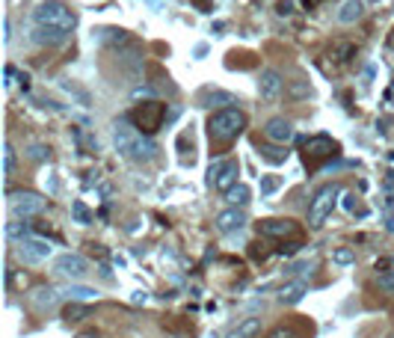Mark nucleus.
<instances>
[{
	"label": "nucleus",
	"instance_id": "nucleus-1",
	"mask_svg": "<svg viewBox=\"0 0 394 338\" xmlns=\"http://www.w3.org/2000/svg\"><path fill=\"white\" fill-rule=\"evenodd\" d=\"M113 146H116V152L122 157L137 160V164H143V160H152L157 155V146L152 140H145V134L133 128L131 119H119L113 125Z\"/></svg>",
	"mask_w": 394,
	"mask_h": 338
},
{
	"label": "nucleus",
	"instance_id": "nucleus-2",
	"mask_svg": "<svg viewBox=\"0 0 394 338\" xmlns=\"http://www.w3.org/2000/svg\"><path fill=\"white\" fill-rule=\"evenodd\" d=\"M243 128H246V116L238 107L217 110V113H211V119H207V134H211V140H217V143H231Z\"/></svg>",
	"mask_w": 394,
	"mask_h": 338
},
{
	"label": "nucleus",
	"instance_id": "nucleus-3",
	"mask_svg": "<svg viewBox=\"0 0 394 338\" xmlns=\"http://www.w3.org/2000/svg\"><path fill=\"white\" fill-rule=\"evenodd\" d=\"M33 18H36V27H51V30L68 33V36L78 27V15L68 6L57 3V0H45V3H39V9L33 12Z\"/></svg>",
	"mask_w": 394,
	"mask_h": 338
},
{
	"label": "nucleus",
	"instance_id": "nucleus-4",
	"mask_svg": "<svg viewBox=\"0 0 394 338\" xmlns=\"http://www.w3.org/2000/svg\"><path fill=\"white\" fill-rule=\"evenodd\" d=\"M128 119H131L133 128L143 131L145 136H149V134L160 131V125H163V119H166V104H160V101L137 104V107H133V110L128 113Z\"/></svg>",
	"mask_w": 394,
	"mask_h": 338
},
{
	"label": "nucleus",
	"instance_id": "nucleus-5",
	"mask_svg": "<svg viewBox=\"0 0 394 338\" xmlns=\"http://www.w3.org/2000/svg\"><path fill=\"white\" fill-rule=\"evenodd\" d=\"M45 208H48V199L42 193H33V190H12L9 193V211H12V217H18V220L42 214Z\"/></svg>",
	"mask_w": 394,
	"mask_h": 338
},
{
	"label": "nucleus",
	"instance_id": "nucleus-6",
	"mask_svg": "<svg viewBox=\"0 0 394 338\" xmlns=\"http://www.w3.org/2000/svg\"><path fill=\"white\" fill-rule=\"evenodd\" d=\"M338 155V143L332 140L326 134H317V136H309V140L302 143V157H305V167L317 169L323 160L335 157Z\"/></svg>",
	"mask_w": 394,
	"mask_h": 338
},
{
	"label": "nucleus",
	"instance_id": "nucleus-7",
	"mask_svg": "<svg viewBox=\"0 0 394 338\" xmlns=\"http://www.w3.org/2000/svg\"><path fill=\"white\" fill-rule=\"evenodd\" d=\"M338 184H326V187H320V190L314 193L312 199V205H309V225H323V220L332 214V208H335V199H338Z\"/></svg>",
	"mask_w": 394,
	"mask_h": 338
},
{
	"label": "nucleus",
	"instance_id": "nucleus-8",
	"mask_svg": "<svg viewBox=\"0 0 394 338\" xmlns=\"http://www.w3.org/2000/svg\"><path fill=\"white\" fill-rule=\"evenodd\" d=\"M238 160H217V164H211V169H207V184L214 187V190H223L228 193L231 187L238 184Z\"/></svg>",
	"mask_w": 394,
	"mask_h": 338
},
{
	"label": "nucleus",
	"instance_id": "nucleus-9",
	"mask_svg": "<svg viewBox=\"0 0 394 338\" xmlns=\"http://www.w3.org/2000/svg\"><path fill=\"white\" fill-rule=\"evenodd\" d=\"M54 273L57 276H63V279L78 282V279H83L86 273H89V261H86L83 255H78V253H66V255H59L54 261Z\"/></svg>",
	"mask_w": 394,
	"mask_h": 338
},
{
	"label": "nucleus",
	"instance_id": "nucleus-10",
	"mask_svg": "<svg viewBox=\"0 0 394 338\" xmlns=\"http://www.w3.org/2000/svg\"><path fill=\"white\" fill-rule=\"evenodd\" d=\"M48 255H51V244L42 241V237H30V241L18 244V258L24 265H39Z\"/></svg>",
	"mask_w": 394,
	"mask_h": 338
},
{
	"label": "nucleus",
	"instance_id": "nucleus-11",
	"mask_svg": "<svg viewBox=\"0 0 394 338\" xmlns=\"http://www.w3.org/2000/svg\"><path fill=\"white\" fill-rule=\"evenodd\" d=\"M279 92H282V74L276 69H264L261 78H258V95L264 101H276Z\"/></svg>",
	"mask_w": 394,
	"mask_h": 338
},
{
	"label": "nucleus",
	"instance_id": "nucleus-12",
	"mask_svg": "<svg viewBox=\"0 0 394 338\" xmlns=\"http://www.w3.org/2000/svg\"><path fill=\"white\" fill-rule=\"evenodd\" d=\"M258 234L261 237H291V234H297V223L293 220H261L258 223Z\"/></svg>",
	"mask_w": 394,
	"mask_h": 338
},
{
	"label": "nucleus",
	"instance_id": "nucleus-13",
	"mask_svg": "<svg viewBox=\"0 0 394 338\" xmlns=\"http://www.w3.org/2000/svg\"><path fill=\"white\" fill-rule=\"evenodd\" d=\"M264 134H267V140H273L276 146H285V143L291 140V136H293V125H291L288 119L276 116V119H270V122H267Z\"/></svg>",
	"mask_w": 394,
	"mask_h": 338
},
{
	"label": "nucleus",
	"instance_id": "nucleus-14",
	"mask_svg": "<svg viewBox=\"0 0 394 338\" xmlns=\"http://www.w3.org/2000/svg\"><path fill=\"white\" fill-rule=\"evenodd\" d=\"M243 223H246L243 211H240V208H228V211H223V214H217V232L231 234V232L243 229Z\"/></svg>",
	"mask_w": 394,
	"mask_h": 338
},
{
	"label": "nucleus",
	"instance_id": "nucleus-15",
	"mask_svg": "<svg viewBox=\"0 0 394 338\" xmlns=\"http://www.w3.org/2000/svg\"><path fill=\"white\" fill-rule=\"evenodd\" d=\"M305 294H309V285H305V279H293V282H288V285H282L279 303H282V306H297Z\"/></svg>",
	"mask_w": 394,
	"mask_h": 338
},
{
	"label": "nucleus",
	"instance_id": "nucleus-16",
	"mask_svg": "<svg viewBox=\"0 0 394 338\" xmlns=\"http://www.w3.org/2000/svg\"><path fill=\"white\" fill-rule=\"evenodd\" d=\"M59 300H63V294H59L57 288H36V291L30 294V303L39 311H48V309L59 306Z\"/></svg>",
	"mask_w": 394,
	"mask_h": 338
},
{
	"label": "nucleus",
	"instance_id": "nucleus-17",
	"mask_svg": "<svg viewBox=\"0 0 394 338\" xmlns=\"http://www.w3.org/2000/svg\"><path fill=\"white\" fill-rule=\"evenodd\" d=\"M66 39H68V33H59V30H51V27H36L33 30L36 45H63Z\"/></svg>",
	"mask_w": 394,
	"mask_h": 338
},
{
	"label": "nucleus",
	"instance_id": "nucleus-18",
	"mask_svg": "<svg viewBox=\"0 0 394 338\" xmlns=\"http://www.w3.org/2000/svg\"><path fill=\"white\" fill-rule=\"evenodd\" d=\"M362 12H365L362 0H344V6L338 9V21L341 24H353V21L362 18Z\"/></svg>",
	"mask_w": 394,
	"mask_h": 338
},
{
	"label": "nucleus",
	"instance_id": "nucleus-19",
	"mask_svg": "<svg viewBox=\"0 0 394 338\" xmlns=\"http://www.w3.org/2000/svg\"><path fill=\"white\" fill-rule=\"evenodd\" d=\"M6 237L9 241H18V244H24V241H30V225L27 223H21V220H12V223H6Z\"/></svg>",
	"mask_w": 394,
	"mask_h": 338
},
{
	"label": "nucleus",
	"instance_id": "nucleus-20",
	"mask_svg": "<svg viewBox=\"0 0 394 338\" xmlns=\"http://www.w3.org/2000/svg\"><path fill=\"white\" fill-rule=\"evenodd\" d=\"M214 101L235 104V95H228V92H223V90H205V92H202V107H214Z\"/></svg>",
	"mask_w": 394,
	"mask_h": 338
},
{
	"label": "nucleus",
	"instance_id": "nucleus-21",
	"mask_svg": "<svg viewBox=\"0 0 394 338\" xmlns=\"http://www.w3.org/2000/svg\"><path fill=\"white\" fill-rule=\"evenodd\" d=\"M249 196H252V190H249V187H246V184H235V187H231V190L226 193V199H228V202L235 205V208L249 202Z\"/></svg>",
	"mask_w": 394,
	"mask_h": 338
},
{
	"label": "nucleus",
	"instance_id": "nucleus-22",
	"mask_svg": "<svg viewBox=\"0 0 394 338\" xmlns=\"http://www.w3.org/2000/svg\"><path fill=\"white\" fill-rule=\"evenodd\" d=\"M258 330H261V321H258V318H246V321H243L240 327H238L235 332H231L228 338H252Z\"/></svg>",
	"mask_w": 394,
	"mask_h": 338
},
{
	"label": "nucleus",
	"instance_id": "nucleus-23",
	"mask_svg": "<svg viewBox=\"0 0 394 338\" xmlns=\"http://www.w3.org/2000/svg\"><path fill=\"white\" fill-rule=\"evenodd\" d=\"M261 157L267 160V164H285L288 152L282 146H261Z\"/></svg>",
	"mask_w": 394,
	"mask_h": 338
},
{
	"label": "nucleus",
	"instance_id": "nucleus-24",
	"mask_svg": "<svg viewBox=\"0 0 394 338\" xmlns=\"http://www.w3.org/2000/svg\"><path fill=\"white\" fill-rule=\"evenodd\" d=\"M63 297H68V300H92V297H95V288H86V285H68Z\"/></svg>",
	"mask_w": 394,
	"mask_h": 338
},
{
	"label": "nucleus",
	"instance_id": "nucleus-25",
	"mask_svg": "<svg viewBox=\"0 0 394 338\" xmlns=\"http://www.w3.org/2000/svg\"><path fill=\"white\" fill-rule=\"evenodd\" d=\"M71 217H75V223H80V225H89L92 223V211L86 208L83 202H75V205H71Z\"/></svg>",
	"mask_w": 394,
	"mask_h": 338
},
{
	"label": "nucleus",
	"instance_id": "nucleus-26",
	"mask_svg": "<svg viewBox=\"0 0 394 338\" xmlns=\"http://www.w3.org/2000/svg\"><path fill=\"white\" fill-rule=\"evenodd\" d=\"M63 315H66L68 323H78V321H83L86 315H89V309H86V306H78V303H71V306H66Z\"/></svg>",
	"mask_w": 394,
	"mask_h": 338
},
{
	"label": "nucleus",
	"instance_id": "nucleus-27",
	"mask_svg": "<svg viewBox=\"0 0 394 338\" xmlns=\"http://www.w3.org/2000/svg\"><path fill=\"white\" fill-rule=\"evenodd\" d=\"M332 261H335V265H353L356 253H353L350 246H341V249H335V253H332Z\"/></svg>",
	"mask_w": 394,
	"mask_h": 338
},
{
	"label": "nucleus",
	"instance_id": "nucleus-28",
	"mask_svg": "<svg viewBox=\"0 0 394 338\" xmlns=\"http://www.w3.org/2000/svg\"><path fill=\"white\" fill-rule=\"evenodd\" d=\"M12 172H15V148L6 143V146H3V175L9 178Z\"/></svg>",
	"mask_w": 394,
	"mask_h": 338
},
{
	"label": "nucleus",
	"instance_id": "nucleus-29",
	"mask_svg": "<svg viewBox=\"0 0 394 338\" xmlns=\"http://www.w3.org/2000/svg\"><path fill=\"white\" fill-rule=\"evenodd\" d=\"M267 338H300V335H297V330H293V327H285V323H282V327H276Z\"/></svg>",
	"mask_w": 394,
	"mask_h": 338
},
{
	"label": "nucleus",
	"instance_id": "nucleus-30",
	"mask_svg": "<svg viewBox=\"0 0 394 338\" xmlns=\"http://www.w3.org/2000/svg\"><path fill=\"white\" fill-rule=\"evenodd\" d=\"M377 279H379V285H383L386 291H394V270H379Z\"/></svg>",
	"mask_w": 394,
	"mask_h": 338
},
{
	"label": "nucleus",
	"instance_id": "nucleus-31",
	"mask_svg": "<svg viewBox=\"0 0 394 338\" xmlns=\"http://www.w3.org/2000/svg\"><path fill=\"white\" fill-rule=\"evenodd\" d=\"M279 184H282V178H261V193H264V196L276 193V190H279Z\"/></svg>",
	"mask_w": 394,
	"mask_h": 338
},
{
	"label": "nucleus",
	"instance_id": "nucleus-32",
	"mask_svg": "<svg viewBox=\"0 0 394 338\" xmlns=\"http://www.w3.org/2000/svg\"><path fill=\"white\" fill-rule=\"evenodd\" d=\"M27 157H33V160H45V157H48V148H45V146H33L30 152H27Z\"/></svg>",
	"mask_w": 394,
	"mask_h": 338
},
{
	"label": "nucleus",
	"instance_id": "nucleus-33",
	"mask_svg": "<svg viewBox=\"0 0 394 338\" xmlns=\"http://www.w3.org/2000/svg\"><path fill=\"white\" fill-rule=\"evenodd\" d=\"M300 249H302V244H300V241H293V244H285V246H282L279 253H282V255H293V253H300Z\"/></svg>",
	"mask_w": 394,
	"mask_h": 338
},
{
	"label": "nucleus",
	"instance_id": "nucleus-34",
	"mask_svg": "<svg viewBox=\"0 0 394 338\" xmlns=\"http://www.w3.org/2000/svg\"><path fill=\"white\" fill-rule=\"evenodd\" d=\"M302 270H312V261H300V265H291L288 273L293 276V273H302Z\"/></svg>",
	"mask_w": 394,
	"mask_h": 338
},
{
	"label": "nucleus",
	"instance_id": "nucleus-35",
	"mask_svg": "<svg viewBox=\"0 0 394 338\" xmlns=\"http://www.w3.org/2000/svg\"><path fill=\"white\" fill-rule=\"evenodd\" d=\"M276 12H279V15H291V12H293V3H291V0H282Z\"/></svg>",
	"mask_w": 394,
	"mask_h": 338
},
{
	"label": "nucleus",
	"instance_id": "nucleus-36",
	"mask_svg": "<svg viewBox=\"0 0 394 338\" xmlns=\"http://www.w3.org/2000/svg\"><path fill=\"white\" fill-rule=\"evenodd\" d=\"M344 208H347V211L356 208V193H344Z\"/></svg>",
	"mask_w": 394,
	"mask_h": 338
},
{
	"label": "nucleus",
	"instance_id": "nucleus-37",
	"mask_svg": "<svg viewBox=\"0 0 394 338\" xmlns=\"http://www.w3.org/2000/svg\"><path fill=\"white\" fill-rule=\"evenodd\" d=\"M80 338H98V335H95V332H86V335H80Z\"/></svg>",
	"mask_w": 394,
	"mask_h": 338
},
{
	"label": "nucleus",
	"instance_id": "nucleus-38",
	"mask_svg": "<svg viewBox=\"0 0 394 338\" xmlns=\"http://www.w3.org/2000/svg\"><path fill=\"white\" fill-rule=\"evenodd\" d=\"M391 338H394V335H391Z\"/></svg>",
	"mask_w": 394,
	"mask_h": 338
}]
</instances>
